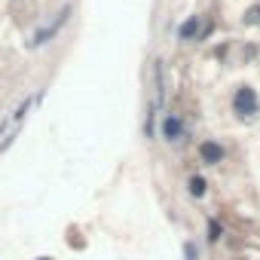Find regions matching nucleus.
<instances>
[{"instance_id":"nucleus-11","label":"nucleus","mask_w":260,"mask_h":260,"mask_svg":"<svg viewBox=\"0 0 260 260\" xmlns=\"http://www.w3.org/2000/svg\"><path fill=\"white\" fill-rule=\"evenodd\" d=\"M40 260H49V257H40Z\"/></svg>"},{"instance_id":"nucleus-7","label":"nucleus","mask_w":260,"mask_h":260,"mask_svg":"<svg viewBox=\"0 0 260 260\" xmlns=\"http://www.w3.org/2000/svg\"><path fill=\"white\" fill-rule=\"evenodd\" d=\"M190 193L193 196H202L205 193V181L202 178H190Z\"/></svg>"},{"instance_id":"nucleus-9","label":"nucleus","mask_w":260,"mask_h":260,"mask_svg":"<svg viewBox=\"0 0 260 260\" xmlns=\"http://www.w3.org/2000/svg\"><path fill=\"white\" fill-rule=\"evenodd\" d=\"M208 239H211V242H217V239H220V226H217V220H211V223H208Z\"/></svg>"},{"instance_id":"nucleus-2","label":"nucleus","mask_w":260,"mask_h":260,"mask_svg":"<svg viewBox=\"0 0 260 260\" xmlns=\"http://www.w3.org/2000/svg\"><path fill=\"white\" fill-rule=\"evenodd\" d=\"M233 107H236V113H242V116L257 113V95H254V89L242 86V89L236 92V98H233Z\"/></svg>"},{"instance_id":"nucleus-8","label":"nucleus","mask_w":260,"mask_h":260,"mask_svg":"<svg viewBox=\"0 0 260 260\" xmlns=\"http://www.w3.org/2000/svg\"><path fill=\"white\" fill-rule=\"evenodd\" d=\"M184 257H187V260H199V251H196V245H193V242H187V245H184Z\"/></svg>"},{"instance_id":"nucleus-4","label":"nucleus","mask_w":260,"mask_h":260,"mask_svg":"<svg viewBox=\"0 0 260 260\" xmlns=\"http://www.w3.org/2000/svg\"><path fill=\"white\" fill-rule=\"evenodd\" d=\"M199 156H202L205 166H217V162L223 159V150H220V144H214V141H202V144H199Z\"/></svg>"},{"instance_id":"nucleus-10","label":"nucleus","mask_w":260,"mask_h":260,"mask_svg":"<svg viewBox=\"0 0 260 260\" xmlns=\"http://www.w3.org/2000/svg\"><path fill=\"white\" fill-rule=\"evenodd\" d=\"M248 22H260V10H251L248 13Z\"/></svg>"},{"instance_id":"nucleus-1","label":"nucleus","mask_w":260,"mask_h":260,"mask_svg":"<svg viewBox=\"0 0 260 260\" xmlns=\"http://www.w3.org/2000/svg\"><path fill=\"white\" fill-rule=\"evenodd\" d=\"M34 101H37V95H34V98H25V101H22V104H19V107L7 116V122L0 125V150H4V147H7L16 135H19V128H22V122L28 119V113H31Z\"/></svg>"},{"instance_id":"nucleus-6","label":"nucleus","mask_w":260,"mask_h":260,"mask_svg":"<svg viewBox=\"0 0 260 260\" xmlns=\"http://www.w3.org/2000/svg\"><path fill=\"white\" fill-rule=\"evenodd\" d=\"M199 28H202V19H199V16L187 19V22L181 25V40H193V37L199 34Z\"/></svg>"},{"instance_id":"nucleus-5","label":"nucleus","mask_w":260,"mask_h":260,"mask_svg":"<svg viewBox=\"0 0 260 260\" xmlns=\"http://www.w3.org/2000/svg\"><path fill=\"white\" fill-rule=\"evenodd\" d=\"M64 19H68V10H61V16L55 19V25H49V28H43V31H40L37 37H34V46H40V43H46V40H49V37H52V34H55V31H58L61 25H64Z\"/></svg>"},{"instance_id":"nucleus-3","label":"nucleus","mask_w":260,"mask_h":260,"mask_svg":"<svg viewBox=\"0 0 260 260\" xmlns=\"http://www.w3.org/2000/svg\"><path fill=\"white\" fill-rule=\"evenodd\" d=\"M181 135H184V122H181L175 113H169V116L162 119V138H166V141H181Z\"/></svg>"}]
</instances>
